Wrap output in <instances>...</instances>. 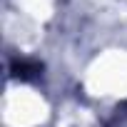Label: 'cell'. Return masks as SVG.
<instances>
[{"mask_svg":"<svg viewBox=\"0 0 127 127\" xmlns=\"http://www.w3.org/2000/svg\"><path fill=\"white\" fill-rule=\"evenodd\" d=\"M40 72H42V65L35 60H13V65H10V75L20 80H32Z\"/></svg>","mask_w":127,"mask_h":127,"instance_id":"1","label":"cell"}]
</instances>
